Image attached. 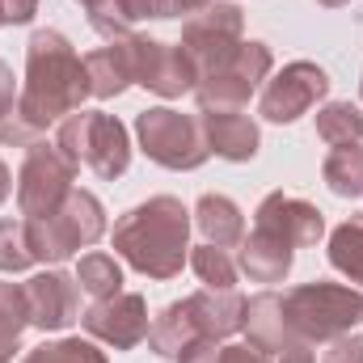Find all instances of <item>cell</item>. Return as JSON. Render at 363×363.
Masks as SVG:
<instances>
[{"label": "cell", "mask_w": 363, "mask_h": 363, "mask_svg": "<svg viewBox=\"0 0 363 363\" xmlns=\"http://www.w3.org/2000/svg\"><path fill=\"white\" fill-rule=\"evenodd\" d=\"M85 97H93L85 55H77V47L60 30H34L26 43V85L17 93V118L43 135L51 123L77 114Z\"/></svg>", "instance_id": "6da1fadb"}, {"label": "cell", "mask_w": 363, "mask_h": 363, "mask_svg": "<svg viewBox=\"0 0 363 363\" xmlns=\"http://www.w3.org/2000/svg\"><path fill=\"white\" fill-rule=\"evenodd\" d=\"M110 241L127 267L165 283V279L182 274L186 258H190V211L174 194H152L118 216Z\"/></svg>", "instance_id": "7a4b0ae2"}, {"label": "cell", "mask_w": 363, "mask_h": 363, "mask_svg": "<svg viewBox=\"0 0 363 363\" xmlns=\"http://www.w3.org/2000/svg\"><path fill=\"white\" fill-rule=\"evenodd\" d=\"M283 313L296 338L313 342H334L351 334L363 321V291H351L342 283H300L283 296Z\"/></svg>", "instance_id": "3957f363"}, {"label": "cell", "mask_w": 363, "mask_h": 363, "mask_svg": "<svg viewBox=\"0 0 363 363\" xmlns=\"http://www.w3.org/2000/svg\"><path fill=\"white\" fill-rule=\"evenodd\" d=\"M55 148L81 169L89 165L97 178L114 182L127 174L131 165V135L127 127L114 118V114H101V110H77L60 123L55 131Z\"/></svg>", "instance_id": "277c9868"}, {"label": "cell", "mask_w": 363, "mask_h": 363, "mask_svg": "<svg viewBox=\"0 0 363 363\" xmlns=\"http://www.w3.org/2000/svg\"><path fill=\"white\" fill-rule=\"evenodd\" d=\"M21 224H26V241H30L34 262H68L77 250H89L93 241H101L106 207L89 190H72L60 211L38 216V220H21Z\"/></svg>", "instance_id": "5b68a950"}, {"label": "cell", "mask_w": 363, "mask_h": 363, "mask_svg": "<svg viewBox=\"0 0 363 363\" xmlns=\"http://www.w3.org/2000/svg\"><path fill=\"white\" fill-rule=\"evenodd\" d=\"M135 140H140V148H144L148 161H157L161 169H178V174L199 169L211 157L199 118H190L182 110H169V106L144 110L135 118Z\"/></svg>", "instance_id": "8992f818"}, {"label": "cell", "mask_w": 363, "mask_h": 363, "mask_svg": "<svg viewBox=\"0 0 363 363\" xmlns=\"http://www.w3.org/2000/svg\"><path fill=\"white\" fill-rule=\"evenodd\" d=\"M114 43L127 60L131 85H144L157 97H182L199 85V72L178 43H161V38H144V34H127Z\"/></svg>", "instance_id": "52a82bcc"}, {"label": "cell", "mask_w": 363, "mask_h": 363, "mask_svg": "<svg viewBox=\"0 0 363 363\" xmlns=\"http://www.w3.org/2000/svg\"><path fill=\"white\" fill-rule=\"evenodd\" d=\"M77 165L55 148V144H30L26 148V161L17 169V207L26 220H38V216H51L68 203V194L77 190Z\"/></svg>", "instance_id": "ba28073f"}, {"label": "cell", "mask_w": 363, "mask_h": 363, "mask_svg": "<svg viewBox=\"0 0 363 363\" xmlns=\"http://www.w3.org/2000/svg\"><path fill=\"white\" fill-rule=\"evenodd\" d=\"M274 68V55L267 43H241L220 68H211L199 85H194V97H199V110H241L250 101V93L258 89Z\"/></svg>", "instance_id": "9c48e42d"}, {"label": "cell", "mask_w": 363, "mask_h": 363, "mask_svg": "<svg viewBox=\"0 0 363 363\" xmlns=\"http://www.w3.org/2000/svg\"><path fill=\"white\" fill-rule=\"evenodd\" d=\"M241 30H245V17H241L237 4H207V9H199L194 17L182 21V43L178 47L190 55L199 81H203L211 68H220V64L245 43Z\"/></svg>", "instance_id": "30bf717a"}, {"label": "cell", "mask_w": 363, "mask_h": 363, "mask_svg": "<svg viewBox=\"0 0 363 363\" xmlns=\"http://www.w3.org/2000/svg\"><path fill=\"white\" fill-rule=\"evenodd\" d=\"M325 93H330L325 68H317L313 60H291V64H283L271 81H267V89L258 97V114L267 123H296Z\"/></svg>", "instance_id": "8fae6325"}, {"label": "cell", "mask_w": 363, "mask_h": 363, "mask_svg": "<svg viewBox=\"0 0 363 363\" xmlns=\"http://www.w3.org/2000/svg\"><path fill=\"white\" fill-rule=\"evenodd\" d=\"M81 325L85 334L114 347V351H131L148 338V304L140 291H114L106 300H93L89 308L81 313Z\"/></svg>", "instance_id": "7c38bea8"}, {"label": "cell", "mask_w": 363, "mask_h": 363, "mask_svg": "<svg viewBox=\"0 0 363 363\" xmlns=\"http://www.w3.org/2000/svg\"><path fill=\"white\" fill-rule=\"evenodd\" d=\"M26 304H30V325L47 330H68L72 321H81V291L77 279L64 271H38L34 279L21 283Z\"/></svg>", "instance_id": "4fadbf2b"}, {"label": "cell", "mask_w": 363, "mask_h": 363, "mask_svg": "<svg viewBox=\"0 0 363 363\" xmlns=\"http://www.w3.org/2000/svg\"><path fill=\"white\" fill-rule=\"evenodd\" d=\"M254 224L274 233V237H283V241H291V245H317L325 237V216L313 203H304L296 194H283V190H271L258 203Z\"/></svg>", "instance_id": "5bb4252c"}, {"label": "cell", "mask_w": 363, "mask_h": 363, "mask_svg": "<svg viewBox=\"0 0 363 363\" xmlns=\"http://www.w3.org/2000/svg\"><path fill=\"white\" fill-rule=\"evenodd\" d=\"M199 127H203V140L216 157L237 161V165L258 157L262 135H258V123L250 114H241V110H203Z\"/></svg>", "instance_id": "9a60e30c"}, {"label": "cell", "mask_w": 363, "mask_h": 363, "mask_svg": "<svg viewBox=\"0 0 363 363\" xmlns=\"http://www.w3.org/2000/svg\"><path fill=\"white\" fill-rule=\"evenodd\" d=\"M186 308L194 317V330L199 338H211V342H224L241 330L245 321V300L237 291H216V287H203L194 296H186Z\"/></svg>", "instance_id": "2e32d148"}, {"label": "cell", "mask_w": 363, "mask_h": 363, "mask_svg": "<svg viewBox=\"0 0 363 363\" xmlns=\"http://www.w3.org/2000/svg\"><path fill=\"white\" fill-rule=\"evenodd\" d=\"M241 330L250 334V347L262 351V355H279L283 347L296 342V334L287 325V313H283V296H274V291H258L254 300H245Z\"/></svg>", "instance_id": "e0dca14e"}, {"label": "cell", "mask_w": 363, "mask_h": 363, "mask_svg": "<svg viewBox=\"0 0 363 363\" xmlns=\"http://www.w3.org/2000/svg\"><path fill=\"white\" fill-rule=\"evenodd\" d=\"M291 258H296V245L267 233V228H258V224L241 241V271L254 283H283L287 271H291Z\"/></svg>", "instance_id": "ac0fdd59"}, {"label": "cell", "mask_w": 363, "mask_h": 363, "mask_svg": "<svg viewBox=\"0 0 363 363\" xmlns=\"http://www.w3.org/2000/svg\"><path fill=\"white\" fill-rule=\"evenodd\" d=\"M190 216H194L203 241L216 245V250H233V245L245 241V216L228 194H203Z\"/></svg>", "instance_id": "d6986e66"}, {"label": "cell", "mask_w": 363, "mask_h": 363, "mask_svg": "<svg viewBox=\"0 0 363 363\" xmlns=\"http://www.w3.org/2000/svg\"><path fill=\"white\" fill-rule=\"evenodd\" d=\"M194 338H199V330H194V317H190L186 300L165 304V308H161V317H157V321H152V330H148V347H152L161 359H178Z\"/></svg>", "instance_id": "ffe728a7"}, {"label": "cell", "mask_w": 363, "mask_h": 363, "mask_svg": "<svg viewBox=\"0 0 363 363\" xmlns=\"http://www.w3.org/2000/svg\"><path fill=\"white\" fill-rule=\"evenodd\" d=\"M85 72H89V93L93 97H118V93L131 85V72H127V60L118 51V43L110 47H97L85 55Z\"/></svg>", "instance_id": "44dd1931"}, {"label": "cell", "mask_w": 363, "mask_h": 363, "mask_svg": "<svg viewBox=\"0 0 363 363\" xmlns=\"http://www.w3.org/2000/svg\"><path fill=\"white\" fill-rule=\"evenodd\" d=\"M330 267L363 287V211L330 233Z\"/></svg>", "instance_id": "7402d4cb"}, {"label": "cell", "mask_w": 363, "mask_h": 363, "mask_svg": "<svg viewBox=\"0 0 363 363\" xmlns=\"http://www.w3.org/2000/svg\"><path fill=\"white\" fill-rule=\"evenodd\" d=\"M321 178H325V186H330L338 199H359L363 194V148L359 144H338V148L325 157Z\"/></svg>", "instance_id": "603a6c76"}, {"label": "cell", "mask_w": 363, "mask_h": 363, "mask_svg": "<svg viewBox=\"0 0 363 363\" xmlns=\"http://www.w3.org/2000/svg\"><path fill=\"white\" fill-rule=\"evenodd\" d=\"M26 325H30L26 291H21L17 283H4V279H0V363L13 359V351L21 347Z\"/></svg>", "instance_id": "cb8c5ba5"}, {"label": "cell", "mask_w": 363, "mask_h": 363, "mask_svg": "<svg viewBox=\"0 0 363 363\" xmlns=\"http://www.w3.org/2000/svg\"><path fill=\"white\" fill-rule=\"evenodd\" d=\"M317 135L338 148V144H359L363 140V114L351 101H325L317 110Z\"/></svg>", "instance_id": "d4e9b609"}, {"label": "cell", "mask_w": 363, "mask_h": 363, "mask_svg": "<svg viewBox=\"0 0 363 363\" xmlns=\"http://www.w3.org/2000/svg\"><path fill=\"white\" fill-rule=\"evenodd\" d=\"M77 283L89 291L93 300H106V296L123 291V267L110 254H85L77 262Z\"/></svg>", "instance_id": "484cf974"}, {"label": "cell", "mask_w": 363, "mask_h": 363, "mask_svg": "<svg viewBox=\"0 0 363 363\" xmlns=\"http://www.w3.org/2000/svg\"><path fill=\"white\" fill-rule=\"evenodd\" d=\"M21 363H110V359L85 338H55V342L30 347Z\"/></svg>", "instance_id": "4316f807"}, {"label": "cell", "mask_w": 363, "mask_h": 363, "mask_svg": "<svg viewBox=\"0 0 363 363\" xmlns=\"http://www.w3.org/2000/svg\"><path fill=\"white\" fill-rule=\"evenodd\" d=\"M190 267H194V274L207 287H216V291H233L237 287V267H233L228 250H216V245L203 241L199 250H190Z\"/></svg>", "instance_id": "83f0119b"}, {"label": "cell", "mask_w": 363, "mask_h": 363, "mask_svg": "<svg viewBox=\"0 0 363 363\" xmlns=\"http://www.w3.org/2000/svg\"><path fill=\"white\" fill-rule=\"evenodd\" d=\"M34 267L30 241H26V224L17 220H0V274H17Z\"/></svg>", "instance_id": "f1b7e54d"}, {"label": "cell", "mask_w": 363, "mask_h": 363, "mask_svg": "<svg viewBox=\"0 0 363 363\" xmlns=\"http://www.w3.org/2000/svg\"><path fill=\"white\" fill-rule=\"evenodd\" d=\"M85 13H89V26L101 34V38H127V26L118 21V13H114V0H77Z\"/></svg>", "instance_id": "f546056e"}, {"label": "cell", "mask_w": 363, "mask_h": 363, "mask_svg": "<svg viewBox=\"0 0 363 363\" xmlns=\"http://www.w3.org/2000/svg\"><path fill=\"white\" fill-rule=\"evenodd\" d=\"M114 13H118V21L131 30L135 21H148V17H174V9H169V0H114Z\"/></svg>", "instance_id": "4dcf8cb0"}, {"label": "cell", "mask_w": 363, "mask_h": 363, "mask_svg": "<svg viewBox=\"0 0 363 363\" xmlns=\"http://www.w3.org/2000/svg\"><path fill=\"white\" fill-rule=\"evenodd\" d=\"M321 363H363V334H355V330H351V334L334 338Z\"/></svg>", "instance_id": "1f68e13d"}, {"label": "cell", "mask_w": 363, "mask_h": 363, "mask_svg": "<svg viewBox=\"0 0 363 363\" xmlns=\"http://www.w3.org/2000/svg\"><path fill=\"white\" fill-rule=\"evenodd\" d=\"M38 0H0V26H26L34 21Z\"/></svg>", "instance_id": "d6a6232c"}, {"label": "cell", "mask_w": 363, "mask_h": 363, "mask_svg": "<svg viewBox=\"0 0 363 363\" xmlns=\"http://www.w3.org/2000/svg\"><path fill=\"white\" fill-rule=\"evenodd\" d=\"M220 355H224L220 342H211V338H194V342L178 355V363H220Z\"/></svg>", "instance_id": "836d02e7"}, {"label": "cell", "mask_w": 363, "mask_h": 363, "mask_svg": "<svg viewBox=\"0 0 363 363\" xmlns=\"http://www.w3.org/2000/svg\"><path fill=\"white\" fill-rule=\"evenodd\" d=\"M17 81H13V68L0 60V118H9L13 110H17Z\"/></svg>", "instance_id": "e575fe53"}, {"label": "cell", "mask_w": 363, "mask_h": 363, "mask_svg": "<svg viewBox=\"0 0 363 363\" xmlns=\"http://www.w3.org/2000/svg\"><path fill=\"white\" fill-rule=\"evenodd\" d=\"M220 363H271V359L262 351H254V347H224Z\"/></svg>", "instance_id": "d590c367"}, {"label": "cell", "mask_w": 363, "mask_h": 363, "mask_svg": "<svg viewBox=\"0 0 363 363\" xmlns=\"http://www.w3.org/2000/svg\"><path fill=\"white\" fill-rule=\"evenodd\" d=\"M279 363H317V359H313L308 342H304V338H296L291 347H283V351H279Z\"/></svg>", "instance_id": "8d00e7d4"}, {"label": "cell", "mask_w": 363, "mask_h": 363, "mask_svg": "<svg viewBox=\"0 0 363 363\" xmlns=\"http://www.w3.org/2000/svg\"><path fill=\"white\" fill-rule=\"evenodd\" d=\"M207 4H216V0H169V9H174V17H194L199 9H207Z\"/></svg>", "instance_id": "74e56055"}, {"label": "cell", "mask_w": 363, "mask_h": 363, "mask_svg": "<svg viewBox=\"0 0 363 363\" xmlns=\"http://www.w3.org/2000/svg\"><path fill=\"white\" fill-rule=\"evenodd\" d=\"M9 190H13V174H9V165L0 161V203L9 199Z\"/></svg>", "instance_id": "f35d334b"}, {"label": "cell", "mask_w": 363, "mask_h": 363, "mask_svg": "<svg viewBox=\"0 0 363 363\" xmlns=\"http://www.w3.org/2000/svg\"><path fill=\"white\" fill-rule=\"evenodd\" d=\"M317 4H325V9H338V4H351V0H317Z\"/></svg>", "instance_id": "ab89813d"}, {"label": "cell", "mask_w": 363, "mask_h": 363, "mask_svg": "<svg viewBox=\"0 0 363 363\" xmlns=\"http://www.w3.org/2000/svg\"><path fill=\"white\" fill-rule=\"evenodd\" d=\"M359 93H363V81H359Z\"/></svg>", "instance_id": "60d3db41"}]
</instances>
